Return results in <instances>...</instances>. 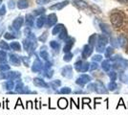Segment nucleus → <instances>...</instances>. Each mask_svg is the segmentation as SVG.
I'll use <instances>...</instances> for the list:
<instances>
[{
    "label": "nucleus",
    "instance_id": "f257e3e1",
    "mask_svg": "<svg viewBox=\"0 0 128 115\" xmlns=\"http://www.w3.org/2000/svg\"><path fill=\"white\" fill-rule=\"evenodd\" d=\"M108 43V38L104 35H100L98 37V41L96 44V50L98 53L105 52V46Z\"/></svg>",
    "mask_w": 128,
    "mask_h": 115
},
{
    "label": "nucleus",
    "instance_id": "f03ea898",
    "mask_svg": "<svg viewBox=\"0 0 128 115\" xmlns=\"http://www.w3.org/2000/svg\"><path fill=\"white\" fill-rule=\"evenodd\" d=\"M110 20L115 27H120L122 25L123 17L120 13H114L110 17Z\"/></svg>",
    "mask_w": 128,
    "mask_h": 115
},
{
    "label": "nucleus",
    "instance_id": "7ed1b4c3",
    "mask_svg": "<svg viewBox=\"0 0 128 115\" xmlns=\"http://www.w3.org/2000/svg\"><path fill=\"white\" fill-rule=\"evenodd\" d=\"M21 76V74L19 72H14V71H11L8 72V73H1L0 74V78L1 79H4V80H14V79H17Z\"/></svg>",
    "mask_w": 128,
    "mask_h": 115
},
{
    "label": "nucleus",
    "instance_id": "20e7f679",
    "mask_svg": "<svg viewBox=\"0 0 128 115\" xmlns=\"http://www.w3.org/2000/svg\"><path fill=\"white\" fill-rule=\"evenodd\" d=\"M91 81H92V78H91L89 75L82 74V75H80V76L76 79V84H78V85H80V86H84V84L89 83Z\"/></svg>",
    "mask_w": 128,
    "mask_h": 115
},
{
    "label": "nucleus",
    "instance_id": "39448f33",
    "mask_svg": "<svg viewBox=\"0 0 128 115\" xmlns=\"http://www.w3.org/2000/svg\"><path fill=\"white\" fill-rule=\"evenodd\" d=\"M95 92L98 94H106L108 92V89L102 82H95Z\"/></svg>",
    "mask_w": 128,
    "mask_h": 115
},
{
    "label": "nucleus",
    "instance_id": "423d86ee",
    "mask_svg": "<svg viewBox=\"0 0 128 115\" xmlns=\"http://www.w3.org/2000/svg\"><path fill=\"white\" fill-rule=\"evenodd\" d=\"M61 74H62V76L65 77V78L71 79V78L73 77V68H72V66L67 65V66H65V67H63V68L61 69Z\"/></svg>",
    "mask_w": 128,
    "mask_h": 115
},
{
    "label": "nucleus",
    "instance_id": "0eeeda50",
    "mask_svg": "<svg viewBox=\"0 0 128 115\" xmlns=\"http://www.w3.org/2000/svg\"><path fill=\"white\" fill-rule=\"evenodd\" d=\"M92 53H93V46H91L90 44H87V45H84L81 56L83 59H87L89 56L92 55Z\"/></svg>",
    "mask_w": 128,
    "mask_h": 115
},
{
    "label": "nucleus",
    "instance_id": "6e6552de",
    "mask_svg": "<svg viewBox=\"0 0 128 115\" xmlns=\"http://www.w3.org/2000/svg\"><path fill=\"white\" fill-rule=\"evenodd\" d=\"M74 41H75V39L72 38H69L67 39L66 44H65V46H64V48H63L64 53H69L70 50L72 49V47H73V45H74Z\"/></svg>",
    "mask_w": 128,
    "mask_h": 115
},
{
    "label": "nucleus",
    "instance_id": "1a4fd4ad",
    "mask_svg": "<svg viewBox=\"0 0 128 115\" xmlns=\"http://www.w3.org/2000/svg\"><path fill=\"white\" fill-rule=\"evenodd\" d=\"M47 18H48V19H47V26H48V27H52V26L54 25V24L56 23V21H58V17H56V16L54 14L49 15Z\"/></svg>",
    "mask_w": 128,
    "mask_h": 115
},
{
    "label": "nucleus",
    "instance_id": "9d476101",
    "mask_svg": "<svg viewBox=\"0 0 128 115\" xmlns=\"http://www.w3.org/2000/svg\"><path fill=\"white\" fill-rule=\"evenodd\" d=\"M23 17H17V18H16L14 19V23H12V28L14 29V30H19L20 28L22 27V25H23Z\"/></svg>",
    "mask_w": 128,
    "mask_h": 115
},
{
    "label": "nucleus",
    "instance_id": "9b49d317",
    "mask_svg": "<svg viewBox=\"0 0 128 115\" xmlns=\"http://www.w3.org/2000/svg\"><path fill=\"white\" fill-rule=\"evenodd\" d=\"M41 69H42V63H41L40 60H39L38 58H36V61L34 62V65H32V72H39Z\"/></svg>",
    "mask_w": 128,
    "mask_h": 115
},
{
    "label": "nucleus",
    "instance_id": "f8f14e48",
    "mask_svg": "<svg viewBox=\"0 0 128 115\" xmlns=\"http://www.w3.org/2000/svg\"><path fill=\"white\" fill-rule=\"evenodd\" d=\"M34 83L36 86H39V87H45V88L49 87L48 83H46L43 80L39 79V78H36V79H34Z\"/></svg>",
    "mask_w": 128,
    "mask_h": 115
},
{
    "label": "nucleus",
    "instance_id": "ddd939ff",
    "mask_svg": "<svg viewBox=\"0 0 128 115\" xmlns=\"http://www.w3.org/2000/svg\"><path fill=\"white\" fill-rule=\"evenodd\" d=\"M69 4V1H63V2H61V3H58V4H56V5H53L50 7V10H61L62 8H64L65 6H67Z\"/></svg>",
    "mask_w": 128,
    "mask_h": 115
},
{
    "label": "nucleus",
    "instance_id": "4468645a",
    "mask_svg": "<svg viewBox=\"0 0 128 115\" xmlns=\"http://www.w3.org/2000/svg\"><path fill=\"white\" fill-rule=\"evenodd\" d=\"M74 4L78 9H81V10H84L86 8H88V4L84 2L83 0H74Z\"/></svg>",
    "mask_w": 128,
    "mask_h": 115
},
{
    "label": "nucleus",
    "instance_id": "2eb2a0df",
    "mask_svg": "<svg viewBox=\"0 0 128 115\" xmlns=\"http://www.w3.org/2000/svg\"><path fill=\"white\" fill-rule=\"evenodd\" d=\"M102 69H103L105 72H110L111 68H112V64H111L110 60H105L102 62Z\"/></svg>",
    "mask_w": 128,
    "mask_h": 115
},
{
    "label": "nucleus",
    "instance_id": "dca6fc26",
    "mask_svg": "<svg viewBox=\"0 0 128 115\" xmlns=\"http://www.w3.org/2000/svg\"><path fill=\"white\" fill-rule=\"evenodd\" d=\"M10 61L12 64H14V66H19L20 65V60L16 57V55L10 54Z\"/></svg>",
    "mask_w": 128,
    "mask_h": 115
},
{
    "label": "nucleus",
    "instance_id": "f3484780",
    "mask_svg": "<svg viewBox=\"0 0 128 115\" xmlns=\"http://www.w3.org/2000/svg\"><path fill=\"white\" fill-rule=\"evenodd\" d=\"M58 105L59 108L64 109V108H66V107H67V105H68V102H67V100H66L65 98H60L58 100Z\"/></svg>",
    "mask_w": 128,
    "mask_h": 115
},
{
    "label": "nucleus",
    "instance_id": "a211bd4d",
    "mask_svg": "<svg viewBox=\"0 0 128 115\" xmlns=\"http://www.w3.org/2000/svg\"><path fill=\"white\" fill-rule=\"evenodd\" d=\"M100 26V29H102V32L104 33V35H106V36H110V35H111V30H110V27H108V25H107V24L102 23Z\"/></svg>",
    "mask_w": 128,
    "mask_h": 115
},
{
    "label": "nucleus",
    "instance_id": "6ab92c4d",
    "mask_svg": "<svg viewBox=\"0 0 128 115\" xmlns=\"http://www.w3.org/2000/svg\"><path fill=\"white\" fill-rule=\"evenodd\" d=\"M118 40V45L120 47H125L127 45V38H125L124 36H120Z\"/></svg>",
    "mask_w": 128,
    "mask_h": 115
},
{
    "label": "nucleus",
    "instance_id": "aec40b11",
    "mask_svg": "<svg viewBox=\"0 0 128 115\" xmlns=\"http://www.w3.org/2000/svg\"><path fill=\"white\" fill-rule=\"evenodd\" d=\"M26 25L31 28L34 25V16L32 15H27L26 16Z\"/></svg>",
    "mask_w": 128,
    "mask_h": 115
},
{
    "label": "nucleus",
    "instance_id": "412c9836",
    "mask_svg": "<svg viewBox=\"0 0 128 115\" xmlns=\"http://www.w3.org/2000/svg\"><path fill=\"white\" fill-rule=\"evenodd\" d=\"M14 86V82L12 80H9V81H7V82L3 83V87L5 88V89H8V90L12 89Z\"/></svg>",
    "mask_w": 128,
    "mask_h": 115
},
{
    "label": "nucleus",
    "instance_id": "4be33fe9",
    "mask_svg": "<svg viewBox=\"0 0 128 115\" xmlns=\"http://www.w3.org/2000/svg\"><path fill=\"white\" fill-rule=\"evenodd\" d=\"M17 7L19 9H26L29 7V2L27 0H19L17 3Z\"/></svg>",
    "mask_w": 128,
    "mask_h": 115
},
{
    "label": "nucleus",
    "instance_id": "5701e85b",
    "mask_svg": "<svg viewBox=\"0 0 128 115\" xmlns=\"http://www.w3.org/2000/svg\"><path fill=\"white\" fill-rule=\"evenodd\" d=\"M63 29H64L63 25H62V24H58V25H56V26L53 29V32H52V34H53L54 36H56V34H58L59 32H61Z\"/></svg>",
    "mask_w": 128,
    "mask_h": 115
},
{
    "label": "nucleus",
    "instance_id": "b1692460",
    "mask_svg": "<svg viewBox=\"0 0 128 115\" xmlns=\"http://www.w3.org/2000/svg\"><path fill=\"white\" fill-rule=\"evenodd\" d=\"M98 35L96 34H94V35H92L90 38H89V44H90L91 46H94L95 44L96 43V41H98Z\"/></svg>",
    "mask_w": 128,
    "mask_h": 115
},
{
    "label": "nucleus",
    "instance_id": "393cba45",
    "mask_svg": "<svg viewBox=\"0 0 128 115\" xmlns=\"http://www.w3.org/2000/svg\"><path fill=\"white\" fill-rule=\"evenodd\" d=\"M50 46H51L56 53H58V50H59V48H60V44H59L58 42H56V41L53 40V41L50 42Z\"/></svg>",
    "mask_w": 128,
    "mask_h": 115
},
{
    "label": "nucleus",
    "instance_id": "a878e982",
    "mask_svg": "<svg viewBox=\"0 0 128 115\" xmlns=\"http://www.w3.org/2000/svg\"><path fill=\"white\" fill-rule=\"evenodd\" d=\"M113 53H114V48H113L112 46L107 47L106 49H105V58H107V59L111 58L113 55Z\"/></svg>",
    "mask_w": 128,
    "mask_h": 115
},
{
    "label": "nucleus",
    "instance_id": "bb28decb",
    "mask_svg": "<svg viewBox=\"0 0 128 115\" xmlns=\"http://www.w3.org/2000/svg\"><path fill=\"white\" fill-rule=\"evenodd\" d=\"M45 17H39L36 19V26H38V28H41L44 25V23H45Z\"/></svg>",
    "mask_w": 128,
    "mask_h": 115
},
{
    "label": "nucleus",
    "instance_id": "cd10ccee",
    "mask_svg": "<svg viewBox=\"0 0 128 115\" xmlns=\"http://www.w3.org/2000/svg\"><path fill=\"white\" fill-rule=\"evenodd\" d=\"M118 78H120V81L122 82H128V77L125 75V73L123 71H120V75H118Z\"/></svg>",
    "mask_w": 128,
    "mask_h": 115
},
{
    "label": "nucleus",
    "instance_id": "c85d7f7f",
    "mask_svg": "<svg viewBox=\"0 0 128 115\" xmlns=\"http://www.w3.org/2000/svg\"><path fill=\"white\" fill-rule=\"evenodd\" d=\"M108 76H109V78H110L111 82H116V80H117V78H118L117 72H115V71L108 72Z\"/></svg>",
    "mask_w": 128,
    "mask_h": 115
},
{
    "label": "nucleus",
    "instance_id": "c756f323",
    "mask_svg": "<svg viewBox=\"0 0 128 115\" xmlns=\"http://www.w3.org/2000/svg\"><path fill=\"white\" fill-rule=\"evenodd\" d=\"M10 47L12 50H14V51H20L21 50V46H20V44L18 43V42H12Z\"/></svg>",
    "mask_w": 128,
    "mask_h": 115
},
{
    "label": "nucleus",
    "instance_id": "7c9ffc66",
    "mask_svg": "<svg viewBox=\"0 0 128 115\" xmlns=\"http://www.w3.org/2000/svg\"><path fill=\"white\" fill-rule=\"evenodd\" d=\"M50 85L54 88V89H56V88L61 85V82L59 80H56V81H53V82H50Z\"/></svg>",
    "mask_w": 128,
    "mask_h": 115
},
{
    "label": "nucleus",
    "instance_id": "2f4dec72",
    "mask_svg": "<svg viewBox=\"0 0 128 115\" xmlns=\"http://www.w3.org/2000/svg\"><path fill=\"white\" fill-rule=\"evenodd\" d=\"M89 68H90V63L89 62H83L80 72H87L89 70Z\"/></svg>",
    "mask_w": 128,
    "mask_h": 115
},
{
    "label": "nucleus",
    "instance_id": "473e14b6",
    "mask_svg": "<svg viewBox=\"0 0 128 115\" xmlns=\"http://www.w3.org/2000/svg\"><path fill=\"white\" fill-rule=\"evenodd\" d=\"M107 87H108V90H110V91H115L118 88V84L116 83V82H111L108 84Z\"/></svg>",
    "mask_w": 128,
    "mask_h": 115
},
{
    "label": "nucleus",
    "instance_id": "72a5a7b5",
    "mask_svg": "<svg viewBox=\"0 0 128 115\" xmlns=\"http://www.w3.org/2000/svg\"><path fill=\"white\" fill-rule=\"evenodd\" d=\"M7 60V53L5 51L1 50L0 51V62H6Z\"/></svg>",
    "mask_w": 128,
    "mask_h": 115
},
{
    "label": "nucleus",
    "instance_id": "f704fd0d",
    "mask_svg": "<svg viewBox=\"0 0 128 115\" xmlns=\"http://www.w3.org/2000/svg\"><path fill=\"white\" fill-rule=\"evenodd\" d=\"M67 37H68V36H67V31H66V30H65V28H64L63 30L60 32V35H59L58 38H60V39H66Z\"/></svg>",
    "mask_w": 128,
    "mask_h": 115
},
{
    "label": "nucleus",
    "instance_id": "c9c22d12",
    "mask_svg": "<svg viewBox=\"0 0 128 115\" xmlns=\"http://www.w3.org/2000/svg\"><path fill=\"white\" fill-rule=\"evenodd\" d=\"M72 58H73V54L72 53H66L65 54V56H64V58H63V60H64V61H70V60H72Z\"/></svg>",
    "mask_w": 128,
    "mask_h": 115
},
{
    "label": "nucleus",
    "instance_id": "e433bc0d",
    "mask_svg": "<svg viewBox=\"0 0 128 115\" xmlns=\"http://www.w3.org/2000/svg\"><path fill=\"white\" fill-rule=\"evenodd\" d=\"M72 92V90H71V88L69 87H63L60 89V91H59V93L61 94H70Z\"/></svg>",
    "mask_w": 128,
    "mask_h": 115
},
{
    "label": "nucleus",
    "instance_id": "4c0bfd02",
    "mask_svg": "<svg viewBox=\"0 0 128 115\" xmlns=\"http://www.w3.org/2000/svg\"><path fill=\"white\" fill-rule=\"evenodd\" d=\"M0 47L2 48L3 50H9L10 49V45H8L7 44V42H5V41H0Z\"/></svg>",
    "mask_w": 128,
    "mask_h": 115
},
{
    "label": "nucleus",
    "instance_id": "58836bf2",
    "mask_svg": "<svg viewBox=\"0 0 128 115\" xmlns=\"http://www.w3.org/2000/svg\"><path fill=\"white\" fill-rule=\"evenodd\" d=\"M40 56H41V58L44 59L45 60H49V54L47 53V51H45V50H43V51L40 52Z\"/></svg>",
    "mask_w": 128,
    "mask_h": 115
},
{
    "label": "nucleus",
    "instance_id": "ea45409f",
    "mask_svg": "<svg viewBox=\"0 0 128 115\" xmlns=\"http://www.w3.org/2000/svg\"><path fill=\"white\" fill-rule=\"evenodd\" d=\"M82 63H83V61H81V60H78V61H76L75 63V68L78 72L80 71V68H81V66H82Z\"/></svg>",
    "mask_w": 128,
    "mask_h": 115
},
{
    "label": "nucleus",
    "instance_id": "a19ab883",
    "mask_svg": "<svg viewBox=\"0 0 128 115\" xmlns=\"http://www.w3.org/2000/svg\"><path fill=\"white\" fill-rule=\"evenodd\" d=\"M32 42H30V39H24L23 40V46H24V49L25 50H29V47H30V44Z\"/></svg>",
    "mask_w": 128,
    "mask_h": 115
},
{
    "label": "nucleus",
    "instance_id": "79ce46f5",
    "mask_svg": "<svg viewBox=\"0 0 128 115\" xmlns=\"http://www.w3.org/2000/svg\"><path fill=\"white\" fill-rule=\"evenodd\" d=\"M7 70H10V66L7 65V64H0V71L4 72Z\"/></svg>",
    "mask_w": 128,
    "mask_h": 115
},
{
    "label": "nucleus",
    "instance_id": "37998d69",
    "mask_svg": "<svg viewBox=\"0 0 128 115\" xmlns=\"http://www.w3.org/2000/svg\"><path fill=\"white\" fill-rule=\"evenodd\" d=\"M92 60H93V61H102V56L100 55H95L93 58H92Z\"/></svg>",
    "mask_w": 128,
    "mask_h": 115
},
{
    "label": "nucleus",
    "instance_id": "c03bdc74",
    "mask_svg": "<svg viewBox=\"0 0 128 115\" xmlns=\"http://www.w3.org/2000/svg\"><path fill=\"white\" fill-rule=\"evenodd\" d=\"M98 68V63H96V61H94L93 63H91L90 64V70L91 71H93V70H96Z\"/></svg>",
    "mask_w": 128,
    "mask_h": 115
},
{
    "label": "nucleus",
    "instance_id": "a18cd8bd",
    "mask_svg": "<svg viewBox=\"0 0 128 115\" xmlns=\"http://www.w3.org/2000/svg\"><path fill=\"white\" fill-rule=\"evenodd\" d=\"M47 36H48V34H47V32H45V33L43 34L42 36H40V38H39V40H40L41 42H45V41H46V38H47Z\"/></svg>",
    "mask_w": 128,
    "mask_h": 115
},
{
    "label": "nucleus",
    "instance_id": "49530a36",
    "mask_svg": "<svg viewBox=\"0 0 128 115\" xmlns=\"http://www.w3.org/2000/svg\"><path fill=\"white\" fill-rule=\"evenodd\" d=\"M21 58H22L23 62H24V64H25V66H29V64H30V59H29V58H26V57H21Z\"/></svg>",
    "mask_w": 128,
    "mask_h": 115
},
{
    "label": "nucleus",
    "instance_id": "de8ad7c7",
    "mask_svg": "<svg viewBox=\"0 0 128 115\" xmlns=\"http://www.w3.org/2000/svg\"><path fill=\"white\" fill-rule=\"evenodd\" d=\"M51 0H36V3H38V5H45V4H47L49 3Z\"/></svg>",
    "mask_w": 128,
    "mask_h": 115
},
{
    "label": "nucleus",
    "instance_id": "09e8293b",
    "mask_svg": "<svg viewBox=\"0 0 128 115\" xmlns=\"http://www.w3.org/2000/svg\"><path fill=\"white\" fill-rule=\"evenodd\" d=\"M53 74H54L53 70H51V71H46L45 73H44V76L46 77V78H52Z\"/></svg>",
    "mask_w": 128,
    "mask_h": 115
},
{
    "label": "nucleus",
    "instance_id": "8fccbe9b",
    "mask_svg": "<svg viewBox=\"0 0 128 115\" xmlns=\"http://www.w3.org/2000/svg\"><path fill=\"white\" fill-rule=\"evenodd\" d=\"M4 37H5L6 39H12V38H16V36H12V35L10 33H6L5 35H4Z\"/></svg>",
    "mask_w": 128,
    "mask_h": 115
},
{
    "label": "nucleus",
    "instance_id": "3c124183",
    "mask_svg": "<svg viewBox=\"0 0 128 115\" xmlns=\"http://www.w3.org/2000/svg\"><path fill=\"white\" fill-rule=\"evenodd\" d=\"M52 65H53V63H52L51 61H47V62L45 63V66H44V68H45L46 70H49V69L52 67Z\"/></svg>",
    "mask_w": 128,
    "mask_h": 115
},
{
    "label": "nucleus",
    "instance_id": "603ef678",
    "mask_svg": "<svg viewBox=\"0 0 128 115\" xmlns=\"http://www.w3.org/2000/svg\"><path fill=\"white\" fill-rule=\"evenodd\" d=\"M6 14V7L4 5L1 7V9H0V16H4Z\"/></svg>",
    "mask_w": 128,
    "mask_h": 115
},
{
    "label": "nucleus",
    "instance_id": "864d4df0",
    "mask_svg": "<svg viewBox=\"0 0 128 115\" xmlns=\"http://www.w3.org/2000/svg\"><path fill=\"white\" fill-rule=\"evenodd\" d=\"M120 105H123V106H124L125 108H127V106H126L125 104H123V100H122V98H120V102H118V104L117 108H118V106H120Z\"/></svg>",
    "mask_w": 128,
    "mask_h": 115
},
{
    "label": "nucleus",
    "instance_id": "5fc2aeb1",
    "mask_svg": "<svg viewBox=\"0 0 128 115\" xmlns=\"http://www.w3.org/2000/svg\"><path fill=\"white\" fill-rule=\"evenodd\" d=\"M44 11H45L44 9H39V10H36L34 14V15H40V14H43Z\"/></svg>",
    "mask_w": 128,
    "mask_h": 115
},
{
    "label": "nucleus",
    "instance_id": "6e6d98bb",
    "mask_svg": "<svg viewBox=\"0 0 128 115\" xmlns=\"http://www.w3.org/2000/svg\"><path fill=\"white\" fill-rule=\"evenodd\" d=\"M82 102H83V104H89L91 102V100L89 98H83L82 99Z\"/></svg>",
    "mask_w": 128,
    "mask_h": 115
},
{
    "label": "nucleus",
    "instance_id": "4d7b16f0",
    "mask_svg": "<svg viewBox=\"0 0 128 115\" xmlns=\"http://www.w3.org/2000/svg\"><path fill=\"white\" fill-rule=\"evenodd\" d=\"M9 8H10V9H14V2L12 0L9 1Z\"/></svg>",
    "mask_w": 128,
    "mask_h": 115
},
{
    "label": "nucleus",
    "instance_id": "13d9d810",
    "mask_svg": "<svg viewBox=\"0 0 128 115\" xmlns=\"http://www.w3.org/2000/svg\"><path fill=\"white\" fill-rule=\"evenodd\" d=\"M118 1L122 4H128V0H118Z\"/></svg>",
    "mask_w": 128,
    "mask_h": 115
},
{
    "label": "nucleus",
    "instance_id": "bf43d9fd",
    "mask_svg": "<svg viewBox=\"0 0 128 115\" xmlns=\"http://www.w3.org/2000/svg\"><path fill=\"white\" fill-rule=\"evenodd\" d=\"M18 104L23 106V104H21V100H20V99H18V100H17V104H16V105H18ZM23 107H24V106H23Z\"/></svg>",
    "mask_w": 128,
    "mask_h": 115
},
{
    "label": "nucleus",
    "instance_id": "052dcab7",
    "mask_svg": "<svg viewBox=\"0 0 128 115\" xmlns=\"http://www.w3.org/2000/svg\"><path fill=\"white\" fill-rule=\"evenodd\" d=\"M27 107H31V108H32V102H31V101H30V102H28V106H27Z\"/></svg>",
    "mask_w": 128,
    "mask_h": 115
},
{
    "label": "nucleus",
    "instance_id": "680f3d73",
    "mask_svg": "<svg viewBox=\"0 0 128 115\" xmlns=\"http://www.w3.org/2000/svg\"><path fill=\"white\" fill-rule=\"evenodd\" d=\"M1 3H2V1H1V0H0V5H1Z\"/></svg>",
    "mask_w": 128,
    "mask_h": 115
},
{
    "label": "nucleus",
    "instance_id": "e2e57ef3",
    "mask_svg": "<svg viewBox=\"0 0 128 115\" xmlns=\"http://www.w3.org/2000/svg\"><path fill=\"white\" fill-rule=\"evenodd\" d=\"M127 108H128V106H127Z\"/></svg>",
    "mask_w": 128,
    "mask_h": 115
}]
</instances>
